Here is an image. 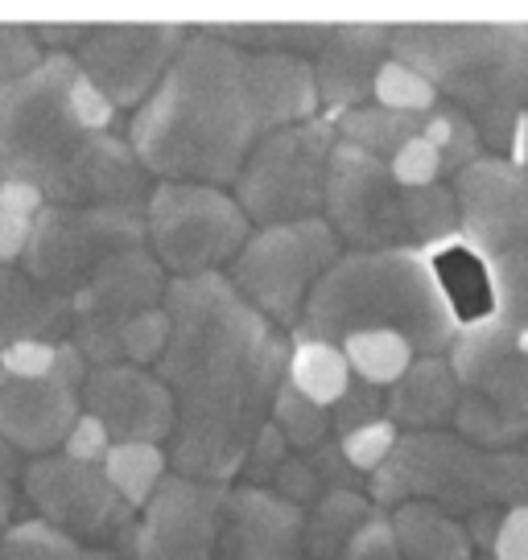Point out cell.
Instances as JSON below:
<instances>
[{
  "label": "cell",
  "mask_w": 528,
  "mask_h": 560,
  "mask_svg": "<svg viewBox=\"0 0 528 560\" xmlns=\"http://www.w3.org/2000/svg\"><path fill=\"white\" fill-rule=\"evenodd\" d=\"M191 30L170 25V21H149V25H88L79 46H74V62L88 74L95 88L104 91V100L116 112L137 107L158 88L165 67L174 62Z\"/></svg>",
  "instance_id": "16"
},
{
  "label": "cell",
  "mask_w": 528,
  "mask_h": 560,
  "mask_svg": "<svg viewBox=\"0 0 528 560\" xmlns=\"http://www.w3.org/2000/svg\"><path fill=\"white\" fill-rule=\"evenodd\" d=\"M335 560H401L397 540H392V527H388V511L384 508L371 511L368 524L355 532L352 544Z\"/></svg>",
  "instance_id": "44"
},
{
  "label": "cell",
  "mask_w": 528,
  "mask_h": 560,
  "mask_svg": "<svg viewBox=\"0 0 528 560\" xmlns=\"http://www.w3.org/2000/svg\"><path fill=\"white\" fill-rule=\"evenodd\" d=\"M306 508L285 503L268 487L228 482L211 560H301Z\"/></svg>",
  "instance_id": "19"
},
{
  "label": "cell",
  "mask_w": 528,
  "mask_h": 560,
  "mask_svg": "<svg viewBox=\"0 0 528 560\" xmlns=\"http://www.w3.org/2000/svg\"><path fill=\"white\" fill-rule=\"evenodd\" d=\"M376 511L371 494L347 487L322 490L314 503L306 508V557L310 560H335L359 527L368 524V515Z\"/></svg>",
  "instance_id": "26"
},
{
  "label": "cell",
  "mask_w": 528,
  "mask_h": 560,
  "mask_svg": "<svg viewBox=\"0 0 528 560\" xmlns=\"http://www.w3.org/2000/svg\"><path fill=\"white\" fill-rule=\"evenodd\" d=\"M335 120L310 116V120L285 124L248 153L244 170L236 174V202L248 214V223H289L310 219L322 210L326 194V165L335 153Z\"/></svg>",
  "instance_id": "10"
},
{
  "label": "cell",
  "mask_w": 528,
  "mask_h": 560,
  "mask_svg": "<svg viewBox=\"0 0 528 560\" xmlns=\"http://www.w3.org/2000/svg\"><path fill=\"white\" fill-rule=\"evenodd\" d=\"M285 380L298 387L301 396L331 408V404L347 392L352 384V368L338 342H322V338H294L289 342V363H285Z\"/></svg>",
  "instance_id": "27"
},
{
  "label": "cell",
  "mask_w": 528,
  "mask_h": 560,
  "mask_svg": "<svg viewBox=\"0 0 528 560\" xmlns=\"http://www.w3.org/2000/svg\"><path fill=\"white\" fill-rule=\"evenodd\" d=\"M67 457H74V462H104V454L112 450V438H107V429L100 424V420L91 417V412H79L71 424V433L62 438V445H58Z\"/></svg>",
  "instance_id": "47"
},
{
  "label": "cell",
  "mask_w": 528,
  "mask_h": 560,
  "mask_svg": "<svg viewBox=\"0 0 528 560\" xmlns=\"http://www.w3.org/2000/svg\"><path fill=\"white\" fill-rule=\"evenodd\" d=\"M18 487L25 503L34 508V520L67 532L74 540L95 544V548H116L120 557L128 552L137 511L107 482L104 466L74 462L54 450V454H42L30 466H21Z\"/></svg>",
  "instance_id": "13"
},
{
  "label": "cell",
  "mask_w": 528,
  "mask_h": 560,
  "mask_svg": "<svg viewBox=\"0 0 528 560\" xmlns=\"http://www.w3.org/2000/svg\"><path fill=\"white\" fill-rule=\"evenodd\" d=\"M338 347L347 354L352 380H364V384L376 387L397 384L409 363H413V347L397 330H355Z\"/></svg>",
  "instance_id": "31"
},
{
  "label": "cell",
  "mask_w": 528,
  "mask_h": 560,
  "mask_svg": "<svg viewBox=\"0 0 528 560\" xmlns=\"http://www.w3.org/2000/svg\"><path fill=\"white\" fill-rule=\"evenodd\" d=\"M79 62L54 50L30 74L0 83V182H30L62 207L145 210L153 177L128 140L95 132L74 104Z\"/></svg>",
  "instance_id": "3"
},
{
  "label": "cell",
  "mask_w": 528,
  "mask_h": 560,
  "mask_svg": "<svg viewBox=\"0 0 528 560\" xmlns=\"http://www.w3.org/2000/svg\"><path fill=\"white\" fill-rule=\"evenodd\" d=\"M475 560H495L492 552H475Z\"/></svg>",
  "instance_id": "55"
},
{
  "label": "cell",
  "mask_w": 528,
  "mask_h": 560,
  "mask_svg": "<svg viewBox=\"0 0 528 560\" xmlns=\"http://www.w3.org/2000/svg\"><path fill=\"white\" fill-rule=\"evenodd\" d=\"M338 140H347L355 149H364L371 158L388 161L413 132H422V112H392L380 104H359L335 116Z\"/></svg>",
  "instance_id": "28"
},
{
  "label": "cell",
  "mask_w": 528,
  "mask_h": 560,
  "mask_svg": "<svg viewBox=\"0 0 528 560\" xmlns=\"http://www.w3.org/2000/svg\"><path fill=\"white\" fill-rule=\"evenodd\" d=\"M228 482L165 474L145 499L141 520L133 527L128 560H211L219 511Z\"/></svg>",
  "instance_id": "17"
},
{
  "label": "cell",
  "mask_w": 528,
  "mask_h": 560,
  "mask_svg": "<svg viewBox=\"0 0 528 560\" xmlns=\"http://www.w3.org/2000/svg\"><path fill=\"white\" fill-rule=\"evenodd\" d=\"M211 30L244 50L294 54V58H314L331 37V25L322 21H248V25H211Z\"/></svg>",
  "instance_id": "32"
},
{
  "label": "cell",
  "mask_w": 528,
  "mask_h": 560,
  "mask_svg": "<svg viewBox=\"0 0 528 560\" xmlns=\"http://www.w3.org/2000/svg\"><path fill=\"white\" fill-rule=\"evenodd\" d=\"M83 412L100 420L112 441H161L174 438V396L161 375L137 363H95L83 380Z\"/></svg>",
  "instance_id": "18"
},
{
  "label": "cell",
  "mask_w": 528,
  "mask_h": 560,
  "mask_svg": "<svg viewBox=\"0 0 528 560\" xmlns=\"http://www.w3.org/2000/svg\"><path fill=\"white\" fill-rule=\"evenodd\" d=\"M165 450L153 441H112V450L104 454V474L107 482L120 490V499L133 511L145 508V499L158 490V482L165 478Z\"/></svg>",
  "instance_id": "29"
},
{
  "label": "cell",
  "mask_w": 528,
  "mask_h": 560,
  "mask_svg": "<svg viewBox=\"0 0 528 560\" xmlns=\"http://www.w3.org/2000/svg\"><path fill=\"white\" fill-rule=\"evenodd\" d=\"M25 240H30V219H21V214L0 207V264L21 260Z\"/></svg>",
  "instance_id": "50"
},
{
  "label": "cell",
  "mask_w": 528,
  "mask_h": 560,
  "mask_svg": "<svg viewBox=\"0 0 528 560\" xmlns=\"http://www.w3.org/2000/svg\"><path fill=\"white\" fill-rule=\"evenodd\" d=\"M512 161H525V165H528V112H525V128H520V140H516V153H512Z\"/></svg>",
  "instance_id": "53"
},
{
  "label": "cell",
  "mask_w": 528,
  "mask_h": 560,
  "mask_svg": "<svg viewBox=\"0 0 528 560\" xmlns=\"http://www.w3.org/2000/svg\"><path fill=\"white\" fill-rule=\"evenodd\" d=\"M318 112L310 58L244 50L215 30H191L158 88L133 107L124 140L149 177L231 186L268 132Z\"/></svg>",
  "instance_id": "2"
},
{
  "label": "cell",
  "mask_w": 528,
  "mask_h": 560,
  "mask_svg": "<svg viewBox=\"0 0 528 560\" xmlns=\"http://www.w3.org/2000/svg\"><path fill=\"white\" fill-rule=\"evenodd\" d=\"M165 338H170V314L165 305H153L137 314L133 322H124L120 330V363H137V368H153L165 350Z\"/></svg>",
  "instance_id": "37"
},
{
  "label": "cell",
  "mask_w": 528,
  "mask_h": 560,
  "mask_svg": "<svg viewBox=\"0 0 528 560\" xmlns=\"http://www.w3.org/2000/svg\"><path fill=\"white\" fill-rule=\"evenodd\" d=\"M516 342H520V350H528V330H516Z\"/></svg>",
  "instance_id": "54"
},
{
  "label": "cell",
  "mask_w": 528,
  "mask_h": 560,
  "mask_svg": "<svg viewBox=\"0 0 528 560\" xmlns=\"http://www.w3.org/2000/svg\"><path fill=\"white\" fill-rule=\"evenodd\" d=\"M285 457H289V441H285L282 429L268 420L261 433L252 438V445H248V454H244V462H240V474H236V478L248 482V487H268Z\"/></svg>",
  "instance_id": "40"
},
{
  "label": "cell",
  "mask_w": 528,
  "mask_h": 560,
  "mask_svg": "<svg viewBox=\"0 0 528 560\" xmlns=\"http://www.w3.org/2000/svg\"><path fill=\"white\" fill-rule=\"evenodd\" d=\"M458 400H462V384H458L450 359L446 354H413L405 375L384 387V417L401 433L446 429L455 420Z\"/></svg>",
  "instance_id": "22"
},
{
  "label": "cell",
  "mask_w": 528,
  "mask_h": 560,
  "mask_svg": "<svg viewBox=\"0 0 528 560\" xmlns=\"http://www.w3.org/2000/svg\"><path fill=\"white\" fill-rule=\"evenodd\" d=\"M42 58L46 50L30 25H0V83L30 74Z\"/></svg>",
  "instance_id": "42"
},
{
  "label": "cell",
  "mask_w": 528,
  "mask_h": 560,
  "mask_svg": "<svg viewBox=\"0 0 528 560\" xmlns=\"http://www.w3.org/2000/svg\"><path fill=\"white\" fill-rule=\"evenodd\" d=\"M306 457H310V466H314L318 482L331 490V487H347V490H359L368 478L355 470L352 462H347V454H343V441L338 438H326L318 441L314 450H306Z\"/></svg>",
  "instance_id": "45"
},
{
  "label": "cell",
  "mask_w": 528,
  "mask_h": 560,
  "mask_svg": "<svg viewBox=\"0 0 528 560\" xmlns=\"http://www.w3.org/2000/svg\"><path fill=\"white\" fill-rule=\"evenodd\" d=\"M0 560H124L116 548H95L42 524V520H18L0 536Z\"/></svg>",
  "instance_id": "30"
},
{
  "label": "cell",
  "mask_w": 528,
  "mask_h": 560,
  "mask_svg": "<svg viewBox=\"0 0 528 560\" xmlns=\"http://www.w3.org/2000/svg\"><path fill=\"white\" fill-rule=\"evenodd\" d=\"M525 457H528V441H525Z\"/></svg>",
  "instance_id": "56"
},
{
  "label": "cell",
  "mask_w": 528,
  "mask_h": 560,
  "mask_svg": "<svg viewBox=\"0 0 528 560\" xmlns=\"http://www.w3.org/2000/svg\"><path fill=\"white\" fill-rule=\"evenodd\" d=\"M450 424L458 438L475 441L483 450H516L528 441V417L487 400V396H475V392H462Z\"/></svg>",
  "instance_id": "33"
},
{
  "label": "cell",
  "mask_w": 528,
  "mask_h": 560,
  "mask_svg": "<svg viewBox=\"0 0 528 560\" xmlns=\"http://www.w3.org/2000/svg\"><path fill=\"white\" fill-rule=\"evenodd\" d=\"M338 256H343V240L322 214L268 223V228L252 231L244 247L236 252L228 280L248 305H256L268 322L289 330L318 277Z\"/></svg>",
  "instance_id": "11"
},
{
  "label": "cell",
  "mask_w": 528,
  "mask_h": 560,
  "mask_svg": "<svg viewBox=\"0 0 528 560\" xmlns=\"http://www.w3.org/2000/svg\"><path fill=\"white\" fill-rule=\"evenodd\" d=\"M0 207L21 214V219H34L37 210L46 207V198L30 182H0Z\"/></svg>",
  "instance_id": "51"
},
{
  "label": "cell",
  "mask_w": 528,
  "mask_h": 560,
  "mask_svg": "<svg viewBox=\"0 0 528 560\" xmlns=\"http://www.w3.org/2000/svg\"><path fill=\"white\" fill-rule=\"evenodd\" d=\"M83 30H88V25H37L34 34L46 54H54V50L71 54L74 46H79V37H83Z\"/></svg>",
  "instance_id": "52"
},
{
  "label": "cell",
  "mask_w": 528,
  "mask_h": 560,
  "mask_svg": "<svg viewBox=\"0 0 528 560\" xmlns=\"http://www.w3.org/2000/svg\"><path fill=\"white\" fill-rule=\"evenodd\" d=\"M422 137L434 140V149L441 153V174H458L462 165L483 158V149H487L475 120L467 112H458L455 104H446V100L422 112Z\"/></svg>",
  "instance_id": "34"
},
{
  "label": "cell",
  "mask_w": 528,
  "mask_h": 560,
  "mask_svg": "<svg viewBox=\"0 0 528 560\" xmlns=\"http://www.w3.org/2000/svg\"><path fill=\"white\" fill-rule=\"evenodd\" d=\"M446 359H450L462 392L487 396V400L528 417V350H520L516 330H508L504 322L492 317V322L458 330Z\"/></svg>",
  "instance_id": "20"
},
{
  "label": "cell",
  "mask_w": 528,
  "mask_h": 560,
  "mask_svg": "<svg viewBox=\"0 0 528 560\" xmlns=\"http://www.w3.org/2000/svg\"><path fill=\"white\" fill-rule=\"evenodd\" d=\"M388 54L429 79L438 100L475 120L483 144L512 158L528 112V25H397Z\"/></svg>",
  "instance_id": "5"
},
{
  "label": "cell",
  "mask_w": 528,
  "mask_h": 560,
  "mask_svg": "<svg viewBox=\"0 0 528 560\" xmlns=\"http://www.w3.org/2000/svg\"><path fill=\"white\" fill-rule=\"evenodd\" d=\"M298 338L343 342L355 330H397L413 354H446L458 322L417 247L343 252L310 289L294 322Z\"/></svg>",
  "instance_id": "4"
},
{
  "label": "cell",
  "mask_w": 528,
  "mask_h": 560,
  "mask_svg": "<svg viewBox=\"0 0 528 560\" xmlns=\"http://www.w3.org/2000/svg\"><path fill=\"white\" fill-rule=\"evenodd\" d=\"M18 478H21L18 450H9L0 441V536L18 524Z\"/></svg>",
  "instance_id": "49"
},
{
  "label": "cell",
  "mask_w": 528,
  "mask_h": 560,
  "mask_svg": "<svg viewBox=\"0 0 528 560\" xmlns=\"http://www.w3.org/2000/svg\"><path fill=\"white\" fill-rule=\"evenodd\" d=\"M368 494L384 511L417 499L455 520L508 511L528 503V457L516 450H483L455 429L401 433L392 454L368 474Z\"/></svg>",
  "instance_id": "6"
},
{
  "label": "cell",
  "mask_w": 528,
  "mask_h": 560,
  "mask_svg": "<svg viewBox=\"0 0 528 560\" xmlns=\"http://www.w3.org/2000/svg\"><path fill=\"white\" fill-rule=\"evenodd\" d=\"M371 420H384V387L352 380L347 392L331 404V429L343 438V433H352L359 424H371Z\"/></svg>",
  "instance_id": "39"
},
{
  "label": "cell",
  "mask_w": 528,
  "mask_h": 560,
  "mask_svg": "<svg viewBox=\"0 0 528 560\" xmlns=\"http://www.w3.org/2000/svg\"><path fill=\"white\" fill-rule=\"evenodd\" d=\"M388 58V25H331V37L310 58L318 104L335 120L338 112L371 100L376 70Z\"/></svg>",
  "instance_id": "21"
},
{
  "label": "cell",
  "mask_w": 528,
  "mask_h": 560,
  "mask_svg": "<svg viewBox=\"0 0 528 560\" xmlns=\"http://www.w3.org/2000/svg\"><path fill=\"white\" fill-rule=\"evenodd\" d=\"M326 223L352 252L380 247H429L458 231L450 186H405L388 170V161L371 158L347 140H335L322 194Z\"/></svg>",
  "instance_id": "7"
},
{
  "label": "cell",
  "mask_w": 528,
  "mask_h": 560,
  "mask_svg": "<svg viewBox=\"0 0 528 560\" xmlns=\"http://www.w3.org/2000/svg\"><path fill=\"white\" fill-rule=\"evenodd\" d=\"M18 338H71V301L58 298L25 268L0 264V350Z\"/></svg>",
  "instance_id": "24"
},
{
  "label": "cell",
  "mask_w": 528,
  "mask_h": 560,
  "mask_svg": "<svg viewBox=\"0 0 528 560\" xmlns=\"http://www.w3.org/2000/svg\"><path fill=\"white\" fill-rule=\"evenodd\" d=\"M397 438H401V429L384 417V420H371V424H359V429L343 433L338 441H343V454H347V462H352L355 470L368 478V474L376 470L388 454H392Z\"/></svg>",
  "instance_id": "38"
},
{
  "label": "cell",
  "mask_w": 528,
  "mask_h": 560,
  "mask_svg": "<svg viewBox=\"0 0 528 560\" xmlns=\"http://www.w3.org/2000/svg\"><path fill=\"white\" fill-rule=\"evenodd\" d=\"M161 305L170 314L158 359L174 396L170 462L191 478L236 482L248 445L268 424L289 338L236 293L228 272L170 277Z\"/></svg>",
  "instance_id": "1"
},
{
  "label": "cell",
  "mask_w": 528,
  "mask_h": 560,
  "mask_svg": "<svg viewBox=\"0 0 528 560\" xmlns=\"http://www.w3.org/2000/svg\"><path fill=\"white\" fill-rule=\"evenodd\" d=\"M268 420L282 429L289 450H298V454H306V450H314L318 441L331 438V408H322L310 396H301L289 380H282V387H277Z\"/></svg>",
  "instance_id": "35"
},
{
  "label": "cell",
  "mask_w": 528,
  "mask_h": 560,
  "mask_svg": "<svg viewBox=\"0 0 528 560\" xmlns=\"http://www.w3.org/2000/svg\"><path fill=\"white\" fill-rule=\"evenodd\" d=\"M58 350L62 342H50V338H18L0 350V368L13 375H46L58 363Z\"/></svg>",
  "instance_id": "46"
},
{
  "label": "cell",
  "mask_w": 528,
  "mask_h": 560,
  "mask_svg": "<svg viewBox=\"0 0 528 560\" xmlns=\"http://www.w3.org/2000/svg\"><path fill=\"white\" fill-rule=\"evenodd\" d=\"M388 527L401 560H475V544L462 520L438 511L434 503H397L388 508Z\"/></svg>",
  "instance_id": "25"
},
{
  "label": "cell",
  "mask_w": 528,
  "mask_h": 560,
  "mask_svg": "<svg viewBox=\"0 0 528 560\" xmlns=\"http://www.w3.org/2000/svg\"><path fill=\"white\" fill-rule=\"evenodd\" d=\"M268 490H273V494H282L285 503L310 508V503H314V499L326 487L318 482V474H314V466H310V457L298 454V450H289V457H285L282 466H277V474H273Z\"/></svg>",
  "instance_id": "43"
},
{
  "label": "cell",
  "mask_w": 528,
  "mask_h": 560,
  "mask_svg": "<svg viewBox=\"0 0 528 560\" xmlns=\"http://www.w3.org/2000/svg\"><path fill=\"white\" fill-rule=\"evenodd\" d=\"M388 170L397 174V182H405V186H434V182H441V153L434 149V140H425L422 132H413V137L388 158Z\"/></svg>",
  "instance_id": "41"
},
{
  "label": "cell",
  "mask_w": 528,
  "mask_h": 560,
  "mask_svg": "<svg viewBox=\"0 0 528 560\" xmlns=\"http://www.w3.org/2000/svg\"><path fill=\"white\" fill-rule=\"evenodd\" d=\"M487 552L495 560H528V503L500 515V527H495V540Z\"/></svg>",
  "instance_id": "48"
},
{
  "label": "cell",
  "mask_w": 528,
  "mask_h": 560,
  "mask_svg": "<svg viewBox=\"0 0 528 560\" xmlns=\"http://www.w3.org/2000/svg\"><path fill=\"white\" fill-rule=\"evenodd\" d=\"M165 268L149 244L124 247L116 256H107L95 272H91L71 298V338L79 354L95 363H120V330L124 322L161 305L165 298Z\"/></svg>",
  "instance_id": "14"
},
{
  "label": "cell",
  "mask_w": 528,
  "mask_h": 560,
  "mask_svg": "<svg viewBox=\"0 0 528 560\" xmlns=\"http://www.w3.org/2000/svg\"><path fill=\"white\" fill-rule=\"evenodd\" d=\"M371 104L392 107V112H429L438 104V91L429 88L425 74H417L409 62L388 54L376 70V83H371Z\"/></svg>",
  "instance_id": "36"
},
{
  "label": "cell",
  "mask_w": 528,
  "mask_h": 560,
  "mask_svg": "<svg viewBox=\"0 0 528 560\" xmlns=\"http://www.w3.org/2000/svg\"><path fill=\"white\" fill-rule=\"evenodd\" d=\"M429 268H434V280H438L441 298L455 314L458 330L467 326H479V322H492L495 317V280L487 260L479 256L475 247L467 244L458 231H450L446 240L422 247Z\"/></svg>",
  "instance_id": "23"
},
{
  "label": "cell",
  "mask_w": 528,
  "mask_h": 560,
  "mask_svg": "<svg viewBox=\"0 0 528 560\" xmlns=\"http://www.w3.org/2000/svg\"><path fill=\"white\" fill-rule=\"evenodd\" d=\"M88 359L74 342H62L58 363L46 375H13L0 368V441L25 457L54 454L83 412Z\"/></svg>",
  "instance_id": "15"
},
{
  "label": "cell",
  "mask_w": 528,
  "mask_h": 560,
  "mask_svg": "<svg viewBox=\"0 0 528 560\" xmlns=\"http://www.w3.org/2000/svg\"><path fill=\"white\" fill-rule=\"evenodd\" d=\"M149 244L145 210L133 207H62L46 202L30 219V240L21 252V268L58 298H71L74 289L124 247Z\"/></svg>",
  "instance_id": "12"
},
{
  "label": "cell",
  "mask_w": 528,
  "mask_h": 560,
  "mask_svg": "<svg viewBox=\"0 0 528 560\" xmlns=\"http://www.w3.org/2000/svg\"><path fill=\"white\" fill-rule=\"evenodd\" d=\"M149 252L174 277L219 272L252 235L240 202L211 182H174L158 177L145 202Z\"/></svg>",
  "instance_id": "9"
},
{
  "label": "cell",
  "mask_w": 528,
  "mask_h": 560,
  "mask_svg": "<svg viewBox=\"0 0 528 560\" xmlns=\"http://www.w3.org/2000/svg\"><path fill=\"white\" fill-rule=\"evenodd\" d=\"M458 235L487 260L495 322L528 330V165L483 153L450 174Z\"/></svg>",
  "instance_id": "8"
}]
</instances>
